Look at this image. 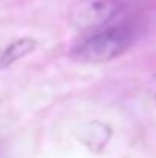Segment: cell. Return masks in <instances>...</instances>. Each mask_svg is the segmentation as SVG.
Returning <instances> with one entry per match:
<instances>
[{
	"label": "cell",
	"instance_id": "6da1fadb",
	"mask_svg": "<svg viewBox=\"0 0 156 158\" xmlns=\"http://www.w3.org/2000/svg\"><path fill=\"white\" fill-rule=\"evenodd\" d=\"M135 29L127 25H107L101 29L89 32L87 37L80 42L70 55L84 63H106L124 52L133 42Z\"/></svg>",
	"mask_w": 156,
	"mask_h": 158
},
{
	"label": "cell",
	"instance_id": "7a4b0ae2",
	"mask_svg": "<svg viewBox=\"0 0 156 158\" xmlns=\"http://www.w3.org/2000/svg\"><path fill=\"white\" fill-rule=\"evenodd\" d=\"M119 0H80L70 9V23L84 32H94L110 25L121 12Z\"/></svg>",
	"mask_w": 156,
	"mask_h": 158
},
{
	"label": "cell",
	"instance_id": "277c9868",
	"mask_svg": "<svg viewBox=\"0 0 156 158\" xmlns=\"http://www.w3.org/2000/svg\"><path fill=\"white\" fill-rule=\"evenodd\" d=\"M80 140L83 141V144L89 146L94 152H98L110 140V127H107L103 123L92 121L84 126V131H81Z\"/></svg>",
	"mask_w": 156,
	"mask_h": 158
},
{
	"label": "cell",
	"instance_id": "8992f818",
	"mask_svg": "<svg viewBox=\"0 0 156 158\" xmlns=\"http://www.w3.org/2000/svg\"><path fill=\"white\" fill-rule=\"evenodd\" d=\"M0 158H2V152H0Z\"/></svg>",
	"mask_w": 156,
	"mask_h": 158
},
{
	"label": "cell",
	"instance_id": "5b68a950",
	"mask_svg": "<svg viewBox=\"0 0 156 158\" xmlns=\"http://www.w3.org/2000/svg\"><path fill=\"white\" fill-rule=\"evenodd\" d=\"M149 91H150V95L156 100V75L150 80V86H149Z\"/></svg>",
	"mask_w": 156,
	"mask_h": 158
},
{
	"label": "cell",
	"instance_id": "3957f363",
	"mask_svg": "<svg viewBox=\"0 0 156 158\" xmlns=\"http://www.w3.org/2000/svg\"><path fill=\"white\" fill-rule=\"evenodd\" d=\"M35 48H37V42L29 37L18 39V40L12 42L0 52V69L14 64L15 61L22 60L23 57L29 55Z\"/></svg>",
	"mask_w": 156,
	"mask_h": 158
}]
</instances>
